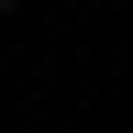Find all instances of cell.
<instances>
[{
  "mask_svg": "<svg viewBox=\"0 0 133 133\" xmlns=\"http://www.w3.org/2000/svg\"><path fill=\"white\" fill-rule=\"evenodd\" d=\"M0 11H11V0H0Z\"/></svg>",
  "mask_w": 133,
  "mask_h": 133,
  "instance_id": "2",
  "label": "cell"
},
{
  "mask_svg": "<svg viewBox=\"0 0 133 133\" xmlns=\"http://www.w3.org/2000/svg\"><path fill=\"white\" fill-rule=\"evenodd\" d=\"M78 11H89V0H78Z\"/></svg>",
  "mask_w": 133,
  "mask_h": 133,
  "instance_id": "1",
  "label": "cell"
}]
</instances>
